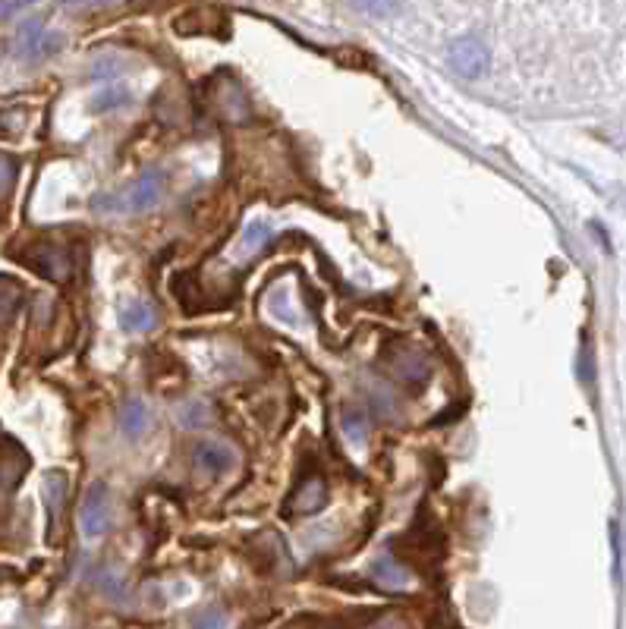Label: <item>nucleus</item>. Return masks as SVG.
<instances>
[{
	"instance_id": "obj_12",
	"label": "nucleus",
	"mask_w": 626,
	"mask_h": 629,
	"mask_svg": "<svg viewBox=\"0 0 626 629\" xmlns=\"http://www.w3.org/2000/svg\"><path fill=\"white\" fill-rule=\"evenodd\" d=\"M403 368H409V372H406V381H409V384H419V381H425V378H428V372H431L428 359H425L422 353H416V350H406V356L391 359V372H394L397 378L403 375Z\"/></svg>"
},
{
	"instance_id": "obj_2",
	"label": "nucleus",
	"mask_w": 626,
	"mask_h": 629,
	"mask_svg": "<svg viewBox=\"0 0 626 629\" xmlns=\"http://www.w3.org/2000/svg\"><path fill=\"white\" fill-rule=\"evenodd\" d=\"M114 497L111 488L104 482H92L82 494V504H79V529L85 538H101L111 529V519H114Z\"/></svg>"
},
{
	"instance_id": "obj_20",
	"label": "nucleus",
	"mask_w": 626,
	"mask_h": 629,
	"mask_svg": "<svg viewBox=\"0 0 626 629\" xmlns=\"http://www.w3.org/2000/svg\"><path fill=\"white\" fill-rule=\"evenodd\" d=\"M16 302H19V290L16 287H4V290H0V324H7L13 318Z\"/></svg>"
},
{
	"instance_id": "obj_17",
	"label": "nucleus",
	"mask_w": 626,
	"mask_h": 629,
	"mask_svg": "<svg viewBox=\"0 0 626 629\" xmlns=\"http://www.w3.org/2000/svg\"><path fill=\"white\" fill-rule=\"evenodd\" d=\"M126 101H129L126 89H107V92L95 95L92 111H95V114H107V111H114V107H120V104H126Z\"/></svg>"
},
{
	"instance_id": "obj_1",
	"label": "nucleus",
	"mask_w": 626,
	"mask_h": 629,
	"mask_svg": "<svg viewBox=\"0 0 626 629\" xmlns=\"http://www.w3.org/2000/svg\"><path fill=\"white\" fill-rule=\"evenodd\" d=\"M164 195V173L161 170H145L136 180H129L126 186L98 195L95 208L101 214H120V218H129V214H142L148 208H155Z\"/></svg>"
},
{
	"instance_id": "obj_4",
	"label": "nucleus",
	"mask_w": 626,
	"mask_h": 629,
	"mask_svg": "<svg viewBox=\"0 0 626 629\" xmlns=\"http://www.w3.org/2000/svg\"><path fill=\"white\" fill-rule=\"evenodd\" d=\"M189 460L202 475L221 479V475H227V472H233L236 466H240V453H236V447H230L227 441L199 438V441H192V447H189Z\"/></svg>"
},
{
	"instance_id": "obj_18",
	"label": "nucleus",
	"mask_w": 626,
	"mask_h": 629,
	"mask_svg": "<svg viewBox=\"0 0 626 629\" xmlns=\"http://www.w3.org/2000/svg\"><path fill=\"white\" fill-rule=\"evenodd\" d=\"M16 173H19V164L13 158H7V155H0V199H4V195L13 189Z\"/></svg>"
},
{
	"instance_id": "obj_3",
	"label": "nucleus",
	"mask_w": 626,
	"mask_h": 629,
	"mask_svg": "<svg viewBox=\"0 0 626 629\" xmlns=\"http://www.w3.org/2000/svg\"><path fill=\"white\" fill-rule=\"evenodd\" d=\"M23 262L41 274L45 280H51V284H67V280H73V271H76V258L67 246H57V243H38L26 252Z\"/></svg>"
},
{
	"instance_id": "obj_5",
	"label": "nucleus",
	"mask_w": 626,
	"mask_h": 629,
	"mask_svg": "<svg viewBox=\"0 0 626 629\" xmlns=\"http://www.w3.org/2000/svg\"><path fill=\"white\" fill-rule=\"evenodd\" d=\"M447 57H450L453 73H460L463 79H479L491 67V54L479 38H457L450 45Z\"/></svg>"
},
{
	"instance_id": "obj_10",
	"label": "nucleus",
	"mask_w": 626,
	"mask_h": 629,
	"mask_svg": "<svg viewBox=\"0 0 626 629\" xmlns=\"http://www.w3.org/2000/svg\"><path fill=\"white\" fill-rule=\"evenodd\" d=\"M155 324H158L155 309H151L148 302H142V299L126 302V306L120 309V328L129 331V334H148Z\"/></svg>"
},
{
	"instance_id": "obj_21",
	"label": "nucleus",
	"mask_w": 626,
	"mask_h": 629,
	"mask_svg": "<svg viewBox=\"0 0 626 629\" xmlns=\"http://www.w3.org/2000/svg\"><path fill=\"white\" fill-rule=\"evenodd\" d=\"M63 4H85V7H117L123 0H63Z\"/></svg>"
},
{
	"instance_id": "obj_8",
	"label": "nucleus",
	"mask_w": 626,
	"mask_h": 629,
	"mask_svg": "<svg viewBox=\"0 0 626 629\" xmlns=\"http://www.w3.org/2000/svg\"><path fill=\"white\" fill-rule=\"evenodd\" d=\"M369 576L375 585H381V589L387 592H406L409 585H413V573H409L400 560L394 557H375L369 563Z\"/></svg>"
},
{
	"instance_id": "obj_11",
	"label": "nucleus",
	"mask_w": 626,
	"mask_h": 629,
	"mask_svg": "<svg viewBox=\"0 0 626 629\" xmlns=\"http://www.w3.org/2000/svg\"><path fill=\"white\" fill-rule=\"evenodd\" d=\"M67 472H57L51 469L45 475V485H41V497H45V507H48V519H51V526L60 519L63 507H67Z\"/></svg>"
},
{
	"instance_id": "obj_15",
	"label": "nucleus",
	"mask_w": 626,
	"mask_h": 629,
	"mask_svg": "<svg viewBox=\"0 0 626 629\" xmlns=\"http://www.w3.org/2000/svg\"><path fill=\"white\" fill-rule=\"evenodd\" d=\"M180 422H183L186 428H205V425L211 422V409H208V403H202V400L183 403V406H180Z\"/></svg>"
},
{
	"instance_id": "obj_13",
	"label": "nucleus",
	"mask_w": 626,
	"mask_h": 629,
	"mask_svg": "<svg viewBox=\"0 0 626 629\" xmlns=\"http://www.w3.org/2000/svg\"><path fill=\"white\" fill-rule=\"evenodd\" d=\"M268 243H271V224L265 218H255V221L246 224V230L240 236V252L243 255H252V252H258V249L268 246Z\"/></svg>"
},
{
	"instance_id": "obj_9",
	"label": "nucleus",
	"mask_w": 626,
	"mask_h": 629,
	"mask_svg": "<svg viewBox=\"0 0 626 629\" xmlns=\"http://www.w3.org/2000/svg\"><path fill=\"white\" fill-rule=\"evenodd\" d=\"M117 425H120V431L126 438H142V435H148L151 431V425H155V416H151V406L145 403V400H139V397H133V400H126L123 406H120V412H117Z\"/></svg>"
},
{
	"instance_id": "obj_6",
	"label": "nucleus",
	"mask_w": 626,
	"mask_h": 629,
	"mask_svg": "<svg viewBox=\"0 0 626 629\" xmlns=\"http://www.w3.org/2000/svg\"><path fill=\"white\" fill-rule=\"evenodd\" d=\"M290 513L293 516H315L328 507V485L321 475H312V479H302L290 497Z\"/></svg>"
},
{
	"instance_id": "obj_22",
	"label": "nucleus",
	"mask_w": 626,
	"mask_h": 629,
	"mask_svg": "<svg viewBox=\"0 0 626 629\" xmlns=\"http://www.w3.org/2000/svg\"><path fill=\"white\" fill-rule=\"evenodd\" d=\"M16 10V0H0V19H7Z\"/></svg>"
},
{
	"instance_id": "obj_16",
	"label": "nucleus",
	"mask_w": 626,
	"mask_h": 629,
	"mask_svg": "<svg viewBox=\"0 0 626 629\" xmlns=\"http://www.w3.org/2000/svg\"><path fill=\"white\" fill-rule=\"evenodd\" d=\"M403 0H353V7L365 16H391L394 10H400Z\"/></svg>"
},
{
	"instance_id": "obj_14",
	"label": "nucleus",
	"mask_w": 626,
	"mask_h": 629,
	"mask_svg": "<svg viewBox=\"0 0 626 629\" xmlns=\"http://www.w3.org/2000/svg\"><path fill=\"white\" fill-rule=\"evenodd\" d=\"M340 431L350 444L359 447L365 438H369V419H365L359 409H343L340 412Z\"/></svg>"
},
{
	"instance_id": "obj_19",
	"label": "nucleus",
	"mask_w": 626,
	"mask_h": 629,
	"mask_svg": "<svg viewBox=\"0 0 626 629\" xmlns=\"http://www.w3.org/2000/svg\"><path fill=\"white\" fill-rule=\"evenodd\" d=\"M192 629H230V620H227L224 611H205V614L196 617Z\"/></svg>"
},
{
	"instance_id": "obj_7",
	"label": "nucleus",
	"mask_w": 626,
	"mask_h": 629,
	"mask_svg": "<svg viewBox=\"0 0 626 629\" xmlns=\"http://www.w3.org/2000/svg\"><path fill=\"white\" fill-rule=\"evenodd\" d=\"M16 48L29 60H45V57H54L63 48V35H57L51 29H41V23H29L23 32H19Z\"/></svg>"
}]
</instances>
